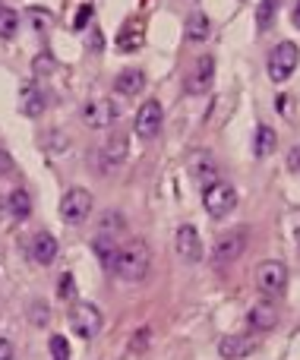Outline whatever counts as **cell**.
I'll use <instances>...</instances> for the list:
<instances>
[{
  "label": "cell",
  "mask_w": 300,
  "mask_h": 360,
  "mask_svg": "<svg viewBox=\"0 0 300 360\" xmlns=\"http://www.w3.org/2000/svg\"><path fill=\"white\" fill-rule=\"evenodd\" d=\"M149 269H152L149 243H145L143 237H130V240L117 250V259H114L111 272H117V278H124V281H143L145 275H149Z\"/></svg>",
  "instance_id": "1"
},
{
  "label": "cell",
  "mask_w": 300,
  "mask_h": 360,
  "mask_svg": "<svg viewBox=\"0 0 300 360\" xmlns=\"http://www.w3.org/2000/svg\"><path fill=\"white\" fill-rule=\"evenodd\" d=\"M202 205L212 218H225L237 209V186L228 184V180H215L202 190Z\"/></svg>",
  "instance_id": "2"
},
{
  "label": "cell",
  "mask_w": 300,
  "mask_h": 360,
  "mask_svg": "<svg viewBox=\"0 0 300 360\" xmlns=\"http://www.w3.org/2000/svg\"><path fill=\"white\" fill-rule=\"evenodd\" d=\"M297 60H300V54H297V44L291 41H278L275 48L269 51V60H266V67H269V79L272 82H288L291 79V73L297 70Z\"/></svg>",
  "instance_id": "3"
},
{
  "label": "cell",
  "mask_w": 300,
  "mask_h": 360,
  "mask_svg": "<svg viewBox=\"0 0 300 360\" xmlns=\"http://www.w3.org/2000/svg\"><path fill=\"white\" fill-rule=\"evenodd\" d=\"M101 326H105V319H101V310L92 300H79V304L73 307V313H70V329H73V335H79L82 342L98 338Z\"/></svg>",
  "instance_id": "4"
},
{
  "label": "cell",
  "mask_w": 300,
  "mask_h": 360,
  "mask_svg": "<svg viewBox=\"0 0 300 360\" xmlns=\"http://www.w3.org/2000/svg\"><path fill=\"white\" fill-rule=\"evenodd\" d=\"M256 288L266 294V300H269V297H282L285 288H288V266H285V262H278V259L259 262Z\"/></svg>",
  "instance_id": "5"
},
{
  "label": "cell",
  "mask_w": 300,
  "mask_h": 360,
  "mask_svg": "<svg viewBox=\"0 0 300 360\" xmlns=\"http://www.w3.org/2000/svg\"><path fill=\"white\" fill-rule=\"evenodd\" d=\"M126 155H130V136L126 133H111V136H105V143L98 146V152H95V162H98V171H114L120 168V165L126 162Z\"/></svg>",
  "instance_id": "6"
},
{
  "label": "cell",
  "mask_w": 300,
  "mask_h": 360,
  "mask_svg": "<svg viewBox=\"0 0 300 360\" xmlns=\"http://www.w3.org/2000/svg\"><path fill=\"white\" fill-rule=\"evenodd\" d=\"M89 215H92V193L82 190V186H73V190L63 193V199H60L63 224H82Z\"/></svg>",
  "instance_id": "7"
},
{
  "label": "cell",
  "mask_w": 300,
  "mask_h": 360,
  "mask_svg": "<svg viewBox=\"0 0 300 360\" xmlns=\"http://www.w3.org/2000/svg\"><path fill=\"white\" fill-rule=\"evenodd\" d=\"M162 124H164L162 101H158V98H149V101H143V108L136 111L133 130H136L139 139H152V136H158V133H162Z\"/></svg>",
  "instance_id": "8"
},
{
  "label": "cell",
  "mask_w": 300,
  "mask_h": 360,
  "mask_svg": "<svg viewBox=\"0 0 300 360\" xmlns=\"http://www.w3.org/2000/svg\"><path fill=\"white\" fill-rule=\"evenodd\" d=\"M247 247V231H225V234L215 237V247H212V259L219 266H228V262H237L240 253Z\"/></svg>",
  "instance_id": "9"
},
{
  "label": "cell",
  "mask_w": 300,
  "mask_h": 360,
  "mask_svg": "<svg viewBox=\"0 0 300 360\" xmlns=\"http://www.w3.org/2000/svg\"><path fill=\"white\" fill-rule=\"evenodd\" d=\"M82 124L92 127V130H105V127H111L114 120H117V105H114L111 98H92L82 105Z\"/></svg>",
  "instance_id": "10"
},
{
  "label": "cell",
  "mask_w": 300,
  "mask_h": 360,
  "mask_svg": "<svg viewBox=\"0 0 300 360\" xmlns=\"http://www.w3.org/2000/svg\"><path fill=\"white\" fill-rule=\"evenodd\" d=\"M174 250H177V256H181L183 262H200L202 259V237H200V231L193 228V224H181L177 228V234H174Z\"/></svg>",
  "instance_id": "11"
},
{
  "label": "cell",
  "mask_w": 300,
  "mask_h": 360,
  "mask_svg": "<svg viewBox=\"0 0 300 360\" xmlns=\"http://www.w3.org/2000/svg\"><path fill=\"white\" fill-rule=\"evenodd\" d=\"M57 253H60V243H57V237L51 234V231H38L29 240V256L38 266H51V262L57 259Z\"/></svg>",
  "instance_id": "12"
},
{
  "label": "cell",
  "mask_w": 300,
  "mask_h": 360,
  "mask_svg": "<svg viewBox=\"0 0 300 360\" xmlns=\"http://www.w3.org/2000/svg\"><path fill=\"white\" fill-rule=\"evenodd\" d=\"M215 79V60L212 57H200L193 63V73L187 76V92L190 95H206Z\"/></svg>",
  "instance_id": "13"
},
{
  "label": "cell",
  "mask_w": 300,
  "mask_h": 360,
  "mask_svg": "<svg viewBox=\"0 0 300 360\" xmlns=\"http://www.w3.org/2000/svg\"><path fill=\"white\" fill-rule=\"evenodd\" d=\"M247 323H250L256 332L275 329L278 326V307L272 304V300H256V304L250 307V313H247Z\"/></svg>",
  "instance_id": "14"
},
{
  "label": "cell",
  "mask_w": 300,
  "mask_h": 360,
  "mask_svg": "<svg viewBox=\"0 0 300 360\" xmlns=\"http://www.w3.org/2000/svg\"><path fill=\"white\" fill-rule=\"evenodd\" d=\"M253 348H256V338H250V335H228V338H221L219 354L225 360H240V357L250 354Z\"/></svg>",
  "instance_id": "15"
},
{
  "label": "cell",
  "mask_w": 300,
  "mask_h": 360,
  "mask_svg": "<svg viewBox=\"0 0 300 360\" xmlns=\"http://www.w3.org/2000/svg\"><path fill=\"white\" fill-rule=\"evenodd\" d=\"M114 89H117L120 95H139L145 89V73L139 67H130V70H124V73H117V79H114Z\"/></svg>",
  "instance_id": "16"
},
{
  "label": "cell",
  "mask_w": 300,
  "mask_h": 360,
  "mask_svg": "<svg viewBox=\"0 0 300 360\" xmlns=\"http://www.w3.org/2000/svg\"><path fill=\"white\" fill-rule=\"evenodd\" d=\"M44 111V95L35 86H22L19 89V114L25 117H41Z\"/></svg>",
  "instance_id": "17"
},
{
  "label": "cell",
  "mask_w": 300,
  "mask_h": 360,
  "mask_svg": "<svg viewBox=\"0 0 300 360\" xmlns=\"http://www.w3.org/2000/svg\"><path fill=\"white\" fill-rule=\"evenodd\" d=\"M190 174H193L196 184L206 190L209 184H215V180H219V168L212 165V158H209V155H193V162H190Z\"/></svg>",
  "instance_id": "18"
},
{
  "label": "cell",
  "mask_w": 300,
  "mask_h": 360,
  "mask_svg": "<svg viewBox=\"0 0 300 360\" xmlns=\"http://www.w3.org/2000/svg\"><path fill=\"white\" fill-rule=\"evenodd\" d=\"M92 250L98 256V262L105 269H114V259H117V237H107V234H95L92 237Z\"/></svg>",
  "instance_id": "19"
},
{
  "label": "cell",
  "mask_w": 300,
  "mask_h": 360,
  "mask_svg": "<svg viewBox=\"0 0 300 360\" xmlns=\"http://www.w3.org/2000/svg\"><path fill=\"white\" fill-rule=\"evenodd\" d=\"M117 48L120 51H139L143 48V22H139V19H133V22H126L124 29H120Z\"/></svg>",
  "instance_id": "20"
},
{
  "label": "cell",
  "mask_w": 300,
  "mask_h": 360,
  "mask_svg": "<svg viewBox=\"0 0 300 360\" xmlns=\"http://www.w3.org/2000/svg\"><path fill=\"white\" fill-rule=\"evenodd\" d=\"M209 32H212V22H209V16L202 10H193L187 16V38L190 41H206Z\"/></svg>",
  "instance_id": "21"
},
{
  "label": "cell",
  "mask_w": 300,
  "mask_h": 360,
  "mask_svg": "<svg viewBox=\"0 0 300 360\" xmlns=\"http://www.w3.org/2000/svg\"><path fill=\"white\" fill-rule=\"evenodd\" d=\"M278 136L272 127H256V139H253V152H256V158H266L272 149H275Z\"/></svg>",
  "instance_id": "22"
},
{
  "label": "cell",
  "mask_w": 300,
  "mask_h": 360,
  "mask_svg": "<svg viewBox=\"0 0 300 360\" xmlns=\"http://www.w3.org/2000/svg\"><path fill=\"white\" fill-rule=\"evenodd\" d=\"M6 209L13 212V218H29L32 215V199L25 190H13L6 196Z\"/></svg>",
  "instance_id": "23"
},
{
  "label": "cell",
  "mask_w": 300,
  "mask_h": 360,
  "mask_svg": "<svg viewBox=\"0 0 300 360\" xmlns=\"http://www.w3.org/2000/svg\"><path fill=\"white\" fill-rule=\"evenodd\" d=\"M16 29H19V13L13 6L0 4V38H13Z\"/></svg>",
  "instance_id": "24"
},
{
  "label": "cell",
  "mask_w": 300,
  "mask_h": 360,
  "mask_svg": "<svg viewBox=\"0 0 300 360\" xmlns=\"http://www.w3.org/2000/svg\"><path fill=\"white\" fill-rule=\"evenodd\" d=\"M48 351H51V360H70V342L63 335H51Z\"/></svg>",
  "instance_id": "25"
},
{
  "label": "cell",
  "mask_w": 300,
  "mask_h": 360,
  "mask_svg": "<svg viewBox=\"0 0 300 360\" xmlns=\"http://www.w3.org/2000/svg\"><path fill=\"white\" fill-rule=\"evenodd\" d=\"M275 19V4H256V29H269V22Z\"/></svg>",
  "instance_id": "26"
},
{
  "label": "cell",
  "mask_w": 300,
  "mask_h": 360,
  "mask_svg": "<svg viewBox=\"0 0 300 360\" xmlns=\"http://www.w3.org/2000/svg\"><path fill=\"white\" fill-rule=\"evenodd\" d=\"M29 316L35 326H44L48 323V304H44V300H35V304L29 307Z\"/></svg>",
  "instance_id": "27"
},
{
  "label": "cell",
  "mask_w": 300,
  "mask_h": 360,
  "mask_svg": "<svg viewBox=\"0 0 300 360\" xmlns=\"http://www.w3.org/2000/svg\"><path fill=\"white\" fill-rule=\"evenodd\" d=\"M57 294H60V297L63 300H73L76 297V281H73V275H60V291H57Z\"/></svg>",
  "instance_id": "28"
},
{
  "label": "cell",
  "mask_w": 300,
  "mask_h": 360,
  "mask_svg": "<svg viewBox=\"0 0 300 360\" xmlns=\"http://www.w3.org/2000/svg\"><path fill=\"white\" fill-rule=\"evenodd\" d=\"M92 13H95V6H92V4H82V6H79V13H76V19H73L76 29H86L89 19H92Z\"/></svg>",
  "instance_id": "29"
},
{
  "label": "cell",
  "mask_w": 300,
  "mask_h": 360,
  "mask_svg": "<svg viewBox=\"0 0 300 360\" xmlns=\"http://www.w3.org/2000/svg\"><path fill=\"white\" fill-rule=\"evenodd\" d=\"M4 174H13V155L4 149V146H0V177H4Z\"/></svg>",
  "instance_id": "30"
},
{
  "label": "cell",
  "mask_w": 300,
  "mask_h": 360,
  "mask_svg": "<svg viewBox=\"0 0 300 360\" xmlns=\"http://www.w3.org/2000/svg\"><path fill=\"white\" fill-rule=\"evenodd\" d=\"M0 360H13V345L4 335H0Z\"/></svg>",
  "instance_id": "31"
},
{
  "label": "cell",
  "mask_w": 300,
  "mask_h": 360,
  "mask_svg": "<svg viewBox=\"0 0 300 360\" xmlns=\"http://www.w3.org/2000/svg\"><path fill=\"white\" fill-rule=\"evenodd\" d=\"M275 105H278V114H285V117H291V114H288V108H291V98H288V95H278V98H275Z\"/></svg>",
  "instance_id": "32"
},
{
  "label": "cell",
  "mask_w": 300,
  "mask_h": 360,
  "mask_svg": "<svg viewBox=\"0 0 300 360\" xmlns=\"http://www.w3.org/2000/svg\"><path fill=\"white\" fill-rule=\"evenodd\" d=\"M288 168H291V171H297V149H291V152H288Z\"/></svg>",
  "instance_id": "33"
}]
</instances>
